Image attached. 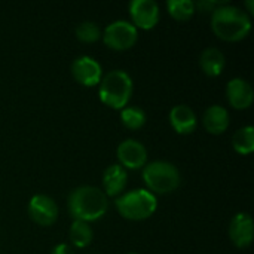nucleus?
Instances as JSON below:
<instances>
[{"instance_id": "10", "label": "nucleus", "mask_w": 254, "mask_h": 254, "mask_svg": "<svg viewBox=\"0 0 254 254\" xmlns=\"http://www.w3.org/2000/svg\"><path fill=\"white\" fill-rule=\"evenodd\" d=\"M71 74L73 77L83 86H94L103 77V68L97 60L88 55L77 57L71 63Z\"/></svg>"}, {"instance_id": "4", "label": "nucleus", "mask_w": 254, "mask_h": 254, "mask_svg": "<svg viewBox=\"0 0 254 254\" xmlns=\"http://www.w3.org/2000/svg\"><path fill=\"white\" fill-rule=\"evenodd\" d=\"M115 205L119 214L125 219L144 220L155 213L158 207V199L150 190L135 189L119 196Z\"/></svg>"}, {"instance_id": "6", "label": "nucleus", "mask_w": 254, "mask_h": 254, "mask_svg": "<svg viewBox=\"0 0 254 254\" xmlns=\"http://www.w3.org/2000/svg\"><path fill=\"white\" fill-rule=\"evenodd\" d=\"M101 34H103L104 43L109 48L116 49V51L129 49L137 42V37H138V31L135 25L125 19L113 21L104 28Z\"/></svg>"}, {"instance_id": "15", "label": "nucleus", "mask_w": 254, "mask_h": 254, "mask_svg": "<svg viewBox=\"0 0 254 254\" xmlns=\"http://www.w3.org/2000/svg\"><path fill=\"white\" fill-rule=\"evenodd\" d=\"M229 112L219 104L210 106L202 118V124L210 134H223L229 127Z\"/></svg>"}, {"instance_id": "23", "label": "nucleus", "mask_w": 254, "mask_h": 254, "mask_svg": "<svg viewBox=\"0 0 254 254\" xmlns=\"http://www.w3.org/2000/svg\"><path fill=\"white\" fill-rule=\"evenodd\" d=\"M51 254H74V252H73V249L68 244L61 243V244H58V246H55L52 249V253Z\"/></svg>"}, {"instance_id": "5", "label": "nucleus", "mask_w": 254, "mask_h": 254, "mask_svg": "<svg viewBox=\"0 0 254 254\" xmlns=\"http://www.w3.org/2000/svg\"><path fill=\"white\" fill-rule=\"evenodd\" d=\"M143 180L147 188L156 193H170L180 185L177 167L167 161H153L143 168Z\"/></svg>"}, {"instance_id": "14", "label": "nucleus", "mask_w": 254, "mask_h": 254, "mask_svg": "<svg viewBox=\"0 0 254 254\" xmlns=\"http://www.w3.org/2000/svg\"><path fill=\"white\" fill-rule=\"evenodd\" d=\"M127 170L119 165V164H113L109 165L104 173H103V188H104V193L109 196H116L119 195L125 186H127Z\"/></svg>"}, {"instance_id": "18", "label": "nucleus", "mask_w": 254, "mask_h": 254, "mask_svg": "<svg viewBox=\"0 0 254 254\" xmlns=\"http://www.w3.org/2000/svg\"><path fill=\"white\" fill-rule=\"evenodd\" d=\"M232 146L241 155H249L254 150V128L252 125L243 127L232 135Z\"/></svg>"}, {"instance_id": "13", "label": "nucleus", "mask_w": 254, "mask_h": 254, "mask_svg": "<svg viewBox=\"0 0 254 254\" xmlns=\"http://www.w3.org/2000/svg\"><path fill=\"white\" fill-rule=\"evenodd\" d=\"M170 122L179 134H190L198 124L196 113L186 104H177L170 112Z\"/></svg>"}, {"instance_id": "17", "label": "nucleus", "mask_w": 254, "mask_h": 254, "mask_svg": "<svg viewBox=\"0 0 254 254\" xmlns=\"http://www.w3.org/2000/svg\"><path fill=\"white\" fill-rule=\"evenodd\" d=\"M68 237H70V241L74 247L83 249L88 244H91V241L94 238V232H92V228L89 226V223L74 220L70 226Z\"/></svg>"}, {"instance_id": "2", "label": "nucleus", "mask_w": 254, "mask_h": 254, "mask_svg": "<svg viewBox=\"0 0 254 254\" xmlns=\"http://www.w3.org/2000/svg\"><path fill=\"white\" fill-rule=\"evenodd\" d=\"M211 27L220 39L237 42L244 39L250 33L252 19L246 10L225 3L213 10Z\"/></svg>"}, {"instance_id": "19", "label": "nucleus", "mask_w": 254, "mask_h": 254, "mask_svg": "<svg viewBox=\"0 0 254 254\" xmlns=\"http://www.w3.org/2000/svg\"><path fill=\"white\" fill-rule=\"evenodd\" d=\"M121 121L128 129H138L146 122V112L137 106L124 107L121 110Z\"/></svg>"}, {"instance_id": "25", "label": "nucleus", "mask_w": 254, "mask_h": 254, "mask_svg": "<svg viewBox=\"0 0 254 254\" xmlns=\"http://www.w3.org/2000/svg\"><path fill=\"white\" fill-rule=\"evenodd\" d=\"M131 254H134V253H131Z\"/></svg>"}, {"instance_id": "16", "label": "nucleus", "mask_w": 254, "mask_h": 254, "mask_svg": "<svg viewBox=\"0 0 254 254\" xmlns=\"http://www.w3.org/2000/svg\"><path fill=\"white\" fill-rule=\"evenodd\" d=\"M225 64H226V60H225L223 52L217 48H213V46L204 49L201 57H199V65H201L202 71L211 77L219 76L223 71Z\"/></svg>"}, {"instance_id": "8", "label": "nucleus", "mask_w": 254, "mask_h": 254, "mask_svg": "<svg viewBox=\"0 0 254 254\" xmlns=\"http://www.w3.org/2000/svg\"><path fill=\"white\" fill-rule=\"evenodd\" d=\"M116 155L121 162L119 165H122L124 168H129V170L141 168L147 162V150L144 144L134 138L124 140L118 146Z\"/></svg>"}, {"instance_id": "1", "label": "nucleus", "mask_w": 254, "mask_h": 254, "mask_svg": "<svg viewBox=\"0 0 254 254\" xmlns=\"http://www.w3.org/2000/svg\"><path fill=\"white\" fill-rule=\"evenodd\" d=\"M68 213L74 220L94 222L101 219L107 208V195L95 186H80L71 190L67 201Z\"/></svg>"}, {"instance_id": "21", "label": "nucleus", "mask_w": 254, "mask_h": 254, "mask_svg": "<svg viewBox=\"0 0 254 254\" xmlns=\"http://www.w3.org/2000/svg\"><path fill=\"white\" fill-rule=\"evenodd\" d=\"M74 33L79 40L86 42V43H92V42L98 40L101 36V30L97 25V22H94V21H83V22L77 24Z\"/></svg>"}, {"instance_id": "20", "label": "nucleus", "mask_w": 254, "mask_h": 254, "mask_svg": "<svg viewBox=\"0 0 254 254\" xmlns=\"http://www.w3.org/2000/svg\"><path fill=\"white\" fill-rule=\"evenodd\" d=\"M167 9L177 21H186L195 13V1L192 0H168Z\"/></svg>"}, {"instance_id": "11", "label": "nucleus", "mask_w": 254, "mask_h": 254, "mask_svg": "<svg viewBox=\"0 0 254 254\" xmlns=\"http://www.w3.org/2000/svg\"><path fill=\"white\" fill-rule=\"evenodd\" d=\"M228 101L238 110L249 109L254 100L253 86L243 77H234L226 85Z\"/></svg>"}, {"instance_id": "9", "label": "nucleus", "mask_w": 254, "mask_h": 254, "mask_svg": "<svg viewBox=\"0 0 254 254\" xmlns=\"http://www.w3.org/2000/svg\"><path fill=\"white\" fill-rule=\"evenodd\" d=\"M129 15L135 28L150 30L159 21V4L155 0H132L129 3Z\"/></svg>"}, {"instance_id": "24", "label": "nucleus", "mask_w": 254, "mask_h": 254, "mask_svg": "<svg viewBox=\"0 0 254 254\" xmlns=\"http://www.w3.org/2000/svg\"><path fill=\"white\" fill-rule=\"evenodd\" d=\"M246 6H247L249 12H250V13H253L254 12V0H247V1H246Z\"/></svg>"}, {"instance_id": "7", "label": "nucleus", "mask_w": 254, "mask_h": 254, "mask_svg": "<svg viewBox=\"0 0 254 254\" xmlns=\"http://www.w3.org/2000/svg\"><path fill=\"white\" fill-rule=\"evenodd\" d=\"M28 214L40 226H51L58 219V205L48 195H34L28 202Z\"/></svg>"}, {"instance_id": "22", "label": "nucleus", "mask_w": 254, "mask_h": 254, "mask_svg": "<svg viewBox=\"0 0 254 254\" xmlns=\"http://www.w3.org/2000/svg\"><path fill=\"white\" fill-rule=\"evenodd\" d=\"M226 1H216V0H201L195 3V9L198 7L201 12H213L214 9H217L219 6L225 4Z\"/></svg>"}, {"instance_id": "3", "label": "nucleus", "mask_w": 254, "mask_h": 254, "mask_svg": "<svg viewBox=\"0 0 254 254\" xmlns=\"http://www.w3.org/2000/svg\"><path fill=\"white\" fill-rule=\"evenodd\" d=\"M132 94V79L124 70H112L100 80V98L113 109L127 107Z\"/></svg>"}, {"instance_id": "12", "label": "nucleus", "mask_w": 254, "mask_h": 254, "mask_svg": "<svg viewBox=\"0 0 254 254\" xmlns=\"http://www.w3.org/2000/svg\"><path fill=\"white\" fill-rule=\"evenodd\" d=\"M254 235V223L250 214L247 213H238L232 217L229 225V237L232 243L244 249L252 244Z\"/></svg>"}]
</instances>
